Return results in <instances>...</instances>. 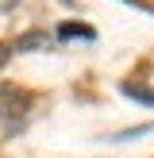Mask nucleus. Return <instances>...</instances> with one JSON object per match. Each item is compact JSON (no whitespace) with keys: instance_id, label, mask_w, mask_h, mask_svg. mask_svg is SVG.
<instances>
[{"instance_id":"obj_1","label":"nucleus","mask_w":154,"mask_h":158,"mask_svg":"<svg viewBox=\"0 0 154 158\" xmlns=\"http://www.w3.org/2000/svg\"><path fill=\"white\" fill-rule=\"evenodd\" d=\"M46 43V31H27V35L15 39V50H31V46H43Z\"/></svg>"},{"instance_id":"obj_2","label":"nucleus","mask_w":154,"mask_h":158,"mask_svg":"<svg viewBox=\"0 0 154 158\" xmlns=\"http://www.w3.org/2000/svg\"><path fill=\"white\" fill-rule=\"evenodd\" d=\"M123 93H127V97H135V100H143V104H154V93L150 89H143V85H123Z\"/></svg>"},{"instance_id":"obj_3","label":"nucleus","mask_w":154,"mask_h":158,"mask_svg":"<svg viewBox=\"0 0 154 158\" xmlns=\"http://www.w3.org/2000/svg\"><path fill=\"white\" fill-rule=\"evenodd\" d=\"M73 35H81V39H92V31H89V27H73V23H66V27H62V39H73Z\"/></svg>"},{"instance_id":"obj_4","label":"nucleus","mask_w":154,"mask_h":158,"mask_svg":"<svg viewBox=\"0 0 154 158\" xmlns=\"http://www.w3.org/2000/svg\"><path fill=\"white\" fill-rule=\"evenodd\" d=\"M8 58H12V46H4V43H0V69L8 66Z\"/></svg>"}]
</instances>
